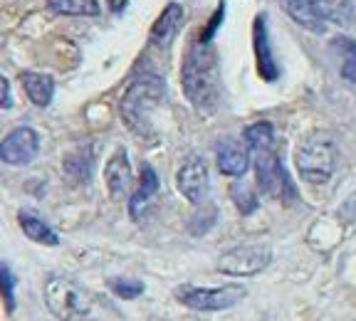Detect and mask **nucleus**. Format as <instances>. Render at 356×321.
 Returning a JSON list of instances; mask_svg holds the SVG:
<instances>
[{
	"instance_id": "4be33fe9",
	"label": "nucleus",
	"mask_w": 356,
	"mask_h": 321,
	"mask_svg": "<svg viewBox=\"0 0 356 321\" xmlns=\"http://www.w3.org/2000/svg\"><path fill=\"white\" fill-rule=\"evenodd\" d=\"M230 198H233L235 208H238L243 215L255 213L257 205H260V198H257L255 190H252L248 183H233V186H230Z\"/></svg>"
},
{
	"instance_id": "f03ea898",
	"label": "nucleus",
	"mask_w": 356,
	"mask_h": 321,
	"mask_svg": "<svg viewBox=\"0 0 356 321\" xmlns=\"http://www.w3.org/2000/svg\"><path fill=\"white\" fill-rule=\"evenodd\" d=\"M163 94H166V84H163V79L159 74H141V77H136L129 84V89L122 97V104H119L122 122L136 136H149L151 114H154L156 106L161 104Z\"/></svg>"
},
{
	"instance_id": "4468645a",
	"label": "nucleus",
	"mask_w": 356,
	"mask_h": 321,
	"mask_svg": "<svg viewBox=\"0 0 356 321\" xmlns=\"http://www.w3.org/2000/svg\"><path fill=\"white\" fill-rule=\"evenodd\" d=\"M159 188H161L159 173L154 171L151 163H144V166H141L139 188L134 190V195L129 198V215H131L134 220H139V217L144 215L146 208H149V203L156 198V193H159Z\"/></svg>"
},
{
	"instance_id": "f3484780",
	"label": "nucleus",
	"mask_w": 356,
	"mask_h": 321,
	"mask_svg": "<svg viewBox=\"0 0 356 321\" xmlns=\"http://www.w3.org/2000/svg\"><path fill=\"white\" fill-rule=\"evenodd\" d=\"M17 222H20V230L25 233V238H30L33 242L47 245V247H55L60 245V235L52 230L47 222L40 215H35L33 211H20L17 213Z\"/></svg>"
},
{
	"instance_id": "1a4fd4ad",
	"label": "nucleus",
	"mask_w": 356,
	"mask_h": 321,
	"mask_svg": "<svg viewBox=\"0 0 356 321\" xmlns=\"http://www.w3.org/2000/svg\"><path fill=\"white\" fill-rule=\"evenodd\" d=\"M40 136L33 126H17L0 144V158L8 166H25L38 156Z\"/></svg>"
},
{
	"instance_id": "6e6552de",
	"label": "nucleus",
	"mask_w": 356,
	"mask_h": 321,
	"mask_svg": "<svg viewBox=\"0 0 356 321\" xmlns=\"http://www.w3.org/2000/svg\"><path fill=\"white\" fill-rule=\"evenodd\" d=\"M176 186H178V193L184 195L188 203H193V205L203 203L208 195V186H211L206 160L195 154L188 156L176 173Z\"/></svg>"
},
{
	"instance_id": "aec40b11",
	"label": "nucleus",
	"mask_w": 356,
	"mask_h": 321,
	"mask_svg": "<svg viewBox=\"0 0 356 321\" xmlns=\"http://www.w3.org/2000/svg\"><path fill=\"white\" fill-rule=\"evenodd\" d=\"M47 10L55 15H79L95 17L102 13L97 0H47Z\"/></svg>"
},
{
	"instance_id": "9d476101",
	"label": "nucleus",
	"mask_w": 356,
	"mask_h": 321,
	"mask_svg": "<svg viewBox=\"0 0 356 321\" xmlns=\"http://www.w3.org/2000/svg\"><path fill=\"white\" fill-rule=\"evenodd\" d=\"M186 22V10L184 6H178V3H168L163 8V13L156 17V22L151 25V44H156L159 50H168L173 44V40L178 38L181 28H184Z\"/></svg>"
},
{
	"instance_id": "423d86ee",
	"label": "nucleus",
	"mask_w": 356,
	"mask_h": 321,
	"mask_svg": "<svg viewBox=\"0 0 356 321\" xmlns=\"http://www.w3.org/2000/svg\"><path fill=\"white\" fill-rule=\"evenodd\" d=\"M252 154H255V178L262 193H267L275 200H282V203L295 200L297 188L295 183L289 181L287 171H284V163L277 156V151H275V146L273 149L252 151Z\"/></svg>"
},
{
	"instance_id": "0eeeda50",
	"label": "nucleus",
	"mask_w": 356,
	"mask_h": 321,
	"mask_svg": "<svg viewBox=\"0 0 356 321\" xmlns=\"http://www.w3.org/2000/svg\"><path fill=\"white\" fill-rule=\"evenodd\" d=\"M273 262V249L267 245H238L218 260V272L230 277H255Z\"/></svg>"
},
{
	"instance_id": "2eb2a0df",
	"label": "nucleus",
	"mask_w": 356,
	"mask_h": 321,
	"mask_svg": "<svg viewBox=\"0 0 356 321\" xmlns=\"http://www.w3.org/2000/svg\"><path fill=\"white\" fill-rule=\"evenodd\" d=\"M20 84L25 89L28 99L35 106L44 109V106L52 104V97H55V79L50 74H40V72H20Z\"/></svg>"
},
{
	"instance_id": "7ed1b4c3",
	"label": "nucleus",
	"mask_w": 356,
	"mask_h": 321,
	"mask_svg": "<svg viewBox=\"0 0 356 321\" xmlns=\"http://www.w3.org/2000/svg\"><path fill=\"white\" fill-rule=\"evenodd\" d=\"M44 304L57 321H84L89 316V297L77 282L62 274L44 279Z\"/></svg>"
},
{
	"instance_id": "393cba45",
	"label": "nucleus",
	"mask_w": 356,
	"mask_h": 321,
	"mask_svg": "<svg viewBox=\"0 0 356 321\" xmlns=\"http://www.w3.org/2000/svg\"><path fill=\"white\" fill-rule=\"evenodd\" d=\"M0 282H3V299L8 304V311L15 309V277H13V270L3 262L0 267Z\"/></svg>"
},
{
	"instance_id": "b1692460",
	"label": "nucleus",
	"mask_w": 356,
	"mask_h": 321,
	"mask_svg": "<svg viewBox=\"0 0 356 321\" xmlns=\"http://www.w3.org/2000/svg\"><path fill=\"white\" fill-rule=\"evenodd\" d=\"M337 44L341 47V55H344L341 77H344L346 82L356 84V42H351V40H337Z\"/></svg>"
},
{
	"instance_id": "6ab92c4d",
	"label": "nucleus",
	"mask_w": 356,
	"mask_h": 321,
	"mask_svg": "<svg viewBox=\"0 0 356 321\" xmlns=\"http://www.w3.org/2000/svg\"><path fill=\"white\" fill-rule=\"evenodd\" d=\"M62 166H65V173L72 178L74 183H87L89 176H92V166H95L92 149H89V146H77V149L65 156Z\"/></svg>"
},
{
	"instance_id": "f8f14e48",
	"label": "nucleus",
	"mask_w": 356,
	"mask_h": 321,
	"mask_svg": "<svg viewBox=\"0 0 356 321\" xmlns=\"http://www.w3.org/2000/svg\"><path fill=\"white\" fill-rule=\"evenodd\" d=\"M252 42H255V60L257 72L265 82H275L280 77V67L275 62V55L270 50V35H267V17H255V30H252Z\"/></svg>"
},
{
	"instance_id": "5701e85b",
	"label": "nucleus",
	"mask_w": 356,
	"mask_h": 321,
	"mask_svg": "<svg viewBox=\"0 0 356 321\" xmlns=\"http://www.w3.org/2000/svg\"><path fill=\"white\" fill-rule=\"evenodd\" d=\"M111 294H117L119 299H136L144 294V282L141 279H129V277H111L109 282Z\"/></svg>"
},
{
	"instance_id": "9b49d317",
	"label": "nucleus",
	"mask_w": 356,
	"mask_h": 321,
	"mask_svg": "<svg viewBox=\"0 0 356 321\" xmlns=\"http://www.w3.org/2000/svg\"><path fill=\"white\" fill-rule=\"evenodd\" d=\"M216 160L220 173L240 178L250 168V146L240 144L238 139H222L216 146Z\"/></svg>"
},
{
	"instance_id": "a878e982",
	"label": "nucleus",
	"mask_w": 356,
	"mask_h": 321,
	"mask_svg": "<svg viewBox=\"0 0 356 321\" xmlns=\"http://www.w3.org/2000/svg\"><path fill=\"white\" fill-rule=\"evenodd\" d=\"M0 106H3V111L10 109V106H13L10 82H8V79H6V74H3V79H0Z\"/></svg>"
},
{
	"instance_id": "412c9836",
	"label": "nucleus",
	"mask_w": 356,
	"mask_h": 321,
	"mask_svg": "<svg viewBox=\"0 0 356 321\" xmlns=\"http://www.w3.org/2000/svg\"><path fill=\"white\" fill-rule=\"evenodd\" d=\"M243 139H245V144L250 146V151L273 149L275 146V126L270 122H255L245 129Z\"/></svg>"
},
{
	"instance_id": "f257e3e1",
	"label": "nucleus",
	"mask_w": 356,
	"mask_h": 321,
	"mask_svg": "<svg viewBox=\"0 0 356 321\" xmlns=\"http://www.w3.org/2000/svg\"><path fill=\"white\" fill-rule=\"evenodd\" d=\"M181 87L186 99L193 104L200 117H211L220 101V72H218V55L208 40L191 42L181 67Z\"/></svg>"
},
{
	"instance_id": "a211bd4d",
	"label": "nucleus",
	"mask_w": 356,
	"mask_h": 321,
	"mask_svg": "<svg viewBox=\"0 0 356 321\" xmlns=\"http://www.w3.org/2000/svg\"><path fill=\"white\" fill-rule=\"evenodd\" d=\"M312 6L327 22H334L339 28H351L356 20V10L351 0H312Z\"/></svg>"
},
{
	"instance_id": "dca6fc26",
	"label": "nucleus",
	"mask_w": 356,
	"mask_h": 321,
	"mask_svg": "<svg viewBox=\"0 0 356 321\" xmlns=\"http://www.w3.org/2000/svg\"><path fill=\"white\" fill-rule=\"evenodd\" d=\"M282 10L287 13L297 25H302L309 33H324V17L314 10L312 0H280Z\"/></svg>"
},
{
	"instance_id": "20e7f679",
	"label": "nucleus",
	"mask_w": 356,
	"mask_h": 321,
	"mask_svg": "<svg viewBox=\"0 0 356 321\" xmlns=\"http://www.w3.org/2000/svg\"><path fill=\"white\" fill-rule=\"evenodd\" d=\"M295 166L302 181L312 183V186L329 183V178L334 176V168H337V146L327 136H309L297 149Z\"/></svg>"
},
{
	"instance_id": "bb28decb",
	"label": "nucleus",
	"mask_w": 356,
	"mask_h": 321,
	"mask_svg": "<svg viewBox=\"0 0 356 321\" xmlns=\"http://www.w3.org/2000/svg\"><path fill=\"white\" fill-rule=\"evenodd\" d=\"M127 3H129V0H109V8L114 13H119V10H124V8H127Z\"/></svg>"
},
{
	"instance_id": "ddd939ff",
	"label": "nucleus",
	"mask_w": 356,
	"mask_h": 321,
	"mask_svg": "<svg viewBox=\"0 0 356 321\" xmlns=\"http://www.w3.org/2000/svg\"><path fill=\"white\" fill-rule=\"evenodd\" d=\"M104 183L114 200H122L131 186V163L124 149H117L104 166Z\"/></svg>"
},
{
	"instance_id": "39448f33",
	"label": "nucleus",
	"mask_w": 356,
	"mask_h": 321,
	"mask_svg": "<svg viewBox=\"0 0 356 321\" xmlns=\"http://www.w3.org/2000/svg\"><path fill=\"white\" fill-rule=\"evenodd\" d=\"M245 289L240 284H225V287H193L181 284L173 289L178 304L188 306L193 311H225L245 299Z\"/></svg>"
}]
</instances>
